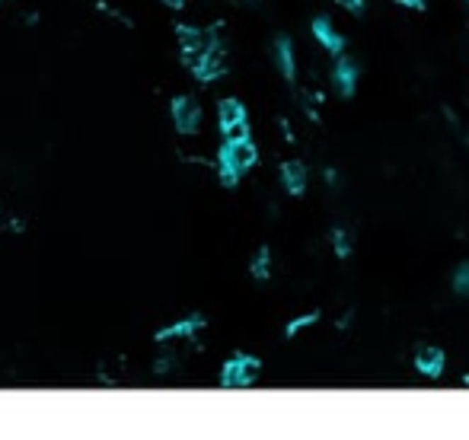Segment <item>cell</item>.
<instances>
[{"label": "cell", "mask_w": 469, "mask_h": 440, "mask_svg": "<svg viewBox=\"0 0 469 440\" xmlns=\"http://www.w3.org/2000/svg\"><path fill=\"white\" fill-rule=\"evenodd\" d=\"M332 83L335 89H339V96H345V99H351L354 89H358V64L351 61V57H335V70H332Z\"/></svg>", "instance_id": "obj_7"}, {"label": "cell", "mask_w": 469, "mask_h": 440, "mask_svg": "<svg viewBox=\"0 0 469 440\" xmlns=\"http://www.w3.org/2000/svg\"><path fill=\"white\" fill-rule=\"evenodd\" d=\"M205 322L208 319L201 316V312H192V316H186V319H179V322H173V325H163L160 332H157V342L160 344H166V342H173V338H195L201 329H205Z\"/></svg>", "instance_id": "obj_5"}, {"label": "cell", "mask_w": 469, "mask_h": 440, "mask_svg": "<svg viewBox=\"0 0 469 440\" xmlns=\"http://www.w3.org/2000/svg\"><path fill=\"white\" fill-rule=\"evenodd\" d=\"M341 6H345L348 13H354V16H361V13H364V0H339Z\"/></svg>", "instance_id": "obj_18"}, {"label": "cell", "mask_w": 469, "mask_h": 440, "mask_svg": "<svg viewBox=\"0 0 469 440\" xmlns=\"http://www.w3.org/2000/svg\"><path fill=\"white\" fill-rule=\"evenodd\" d=\"M217 121H220V128H224V131H230V128L243 125V121H246V106H243L239 99H220V106H217Z\"/></svg>", "instance_id": "obj_11"}, {"label": "cell", "mask_w": 469, "mask_h": 440, "mask_svg": "<svg viewBox=\"0 0 469 440\" xmlns=\"http://www.w3.org/2000/svg\"><path fill=\"white\" fill-rule=\"evenodd\" d=\"M316 322H320V310H313V312H303V316L290 319V322L284 325V338H294V335H300L303 329H310V325H316Z\"/></svg>", "instance_id": "obj_13"}, {"label": "cell", "mask_w": 469, "mask_h": 440, "mask_svg": "<svg viewBox=\"0 0 469 440\" xmlns=\"http://www.w3.org/2000/svg\"><path fill=\"white\" fill-rule=\"evenodd\" d=\"M163 6H169V10H182L186 6V0H160Z\"/></svg>", "instance_id": "obj_20"}, {"label": "cell", "mask_w": 469, "mask_h": 440, "mask_svg": "<svg viewBox=\"0 0 469 440\" xmlns=\"http://www.w3.org/2000/svg\"><path fill=\"white\" fill-rule=\"evenodd\" d=\"M313 38L329 51V55H335V57L345 51V38H341L339 32L332 29V23H329L326 16H316L313 19Z\"/></svg>", "instance_id": "obj_9"}, {"label": "cell", "mask_w": 469, "mask_h": 440, "mask_svg": "<svg viewBox=\"0 0 469 440\" xmlns=\"http://www.w3.org/2000/svg\"><path fill=\"white\" fill-rule=\"evenodd\" d=\"M169 363H173V357H160V361H157V373H166Z\"/></svg>", "instance_id": "obj_19"}, {"label": "cell", "mask_w": 469, "mask_h": 440, "mask_svg": "<svg viewBox=\"0 0 469 440\" xmlns=\"http://www.w3.org/2000/svg\"><path fill=\"white\" fill-rule=\"evenodd\" d=\"M396 6H405V10H415V13L428 10V4H424V0H396Z\"/></svg>", "instance_id": "obj_17"}, {"label": "cell", "mask_w": 469, "mask_h": 440, "mask_svg": "<svg viewBox=\"0 0 469 440\" xmlns=\"http://www.w3.org/2000/svg\"><path fill=\"white\" fill-rule=\"evenodd\" d=\"M275 57H278V70L288 83L297 80V64H294V45H290L288 35H278L275 42Z\"/></svg>", "instance_id": "obj_10"}, {"label": "cell", "mask_w": 469, "mask_h": 440, "mask_svg": "<svg viewBox=\"0 0 469 440\" xmlns=\"http://www.w3.org/2000/svg\"><path fill=\"white\" fill-rule=\"evenodd\" d=\"M463 386H466V389H469V373H463Z\"/></svg>", "instance_id": "obj_21"}, {"label": "cell", "mask_w": 469, "mask_h": 440, "mask_svg": "<svg viewBox=\"0 0 469 440\" xmlns=\"http://www.w3.org/2000/svg\"><path fill=\"white\" fill-rule=\"evenodd\" d=\"M195 77H198L201 83H214L217 77H224L227 74V51H224V45L220 42H214L211 48L205 51V57H201V64L192 70Z\"/></svg>", "instance_id": "obj_4"}, {"label": "cell", "mask_w": 469, "mask_h": 440, "mask_svg": "<svg viewBox=\"0 0 469 440\" xmlns=\"http://www.w3.org/2000/svg\"><path fill=\"white\" fill-rule=\"evenodd\" d=\"M466 4H469V0H466Z\"/></svg>", "instance_id": "obj_22"}, {"label": "cell", "mask_w": 469, "mask_h": 440, "mask_svg": "<svg viewBox=\"0 0 469 440\" xmlns=\"http://www.w3.org/2000/svg\"><path fill=\"white\" fill-rule=\"evenodd\" d=\"M259 163V150L252 144V137H239V140H224L217 153V176L224 188H237L239 176L249 172Z\"/></svg>", "instance_id": "obj_1"}, {"label": "cell", "mask_w": 469, "mask_h": 440, "mask_svg": "<svg viewBox=\"0 0 469 440\" xmlns=\"http://www.w3.org/2000/svg\"><path fill=\"white\" fill-rule=\"evenodd\" d=\"M249 274L256 281H269L271 278V249L269 246L256 249V255H252V261H249Z\"/></svg>", "instance_id": "obj_12"}, {"label": "cell", "mask_w": 469, "mask_h": 440, "mask_svg": "<svg viewBox=\"0 0 469 440\" xmlns=\"http://www.w3.org/2000/svg\"><path fill=\"white\" fill-rule=\"evenodd\" d=\"M262 373V361L256 354H246V351H237L224 361L220 367V386L224 389H246L259 380Z\"/></svg>", "instance_id": "obj_2"}, {"label": "cell", "mask_w": 469, "mask_h": 440, "mask_svg": "<svg viewBox=\"0 0 469 440\" xmlns=\"http://www.w3.org/2000/svg\"><path fill=\"white\" fill-rule=\"evenodd\" d=\"M281 185L288 195L300 198L303 191H307L310 185V176H307V166L300 163V159H288V163H281Z\"/></svg>", "instance_id": "obj_8"}, {"label": "cell", "mask_w": 469, "mask_h": 440, "mask_svg": "<svg viewBox=\"0 0 469 440\" xmlns=\"http://www.w3.org/2000/svg\"><path fill=\"white\" fill-rule=\"evenodd\" d=\"M227 140H239V137H249V121H243V125L230 128V131H224Z\"/></svg>", "instance_id": "obj_16"}, {"label": "cell", "mask_w": 469, "mask_h": 440, "mask_svg": "<svg viewBox=\"0 0 469 440\" xmlns=\"http://www.w3.org/2000/svg\"><path fill=\"white\" fill-rule=\"evenodd\" d=\"M443 367H447V354H443L441 348H434V344H424V348L415 351V370L422 376L437 380V376L443 373Z\"/></svg>", "instance_id": "obj_6"}, {"label": "cell", "mask_w": 469, "mask_h": 440, "mask_svg": "<svg viewBox=\"0 0 469 440\" xmlns=\"http://www.w3.org/2000/svg\"><path fill=\"white\" fill-rule=\"evenodd\" d=\"M453 293L456 297H469V261H463L453 271Z\"/></svg>", "instance_id": "obj_15"}, {"label": "cell", "mask_w": 469, "mask_h": 440, "mask_svg": "<svg viewBox=\"0 0 469 440\" xmlns=\"http://www.w3.org/2000/svg\"><path fill=\"white\" fill-rule=\"evenodd\" d=\"M332 246H335V255H339V259H348V255H351V233H348V230H332Z\"/></svg>", "instance_id": "obj_14"}, {"label": "cell", "mask_w": 469, "mask_h": 440, "mask_svg": "<svg viewBox=\"0 0 469 440\" xmlns=\"http://www.w3.org/2000/svg\"><path fill=\"white\" fill-rule=\"evenodd\" d=\"M169 115H173L176 131L186 134V137H192L201 125V106L195 96H176V99L169 102Z\"/></svg>", "instance_id": "obj_3"}]
</instances>
